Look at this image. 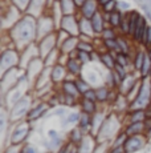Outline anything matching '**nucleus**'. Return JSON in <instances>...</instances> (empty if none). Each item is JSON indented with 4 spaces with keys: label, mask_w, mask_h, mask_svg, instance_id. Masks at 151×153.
I'll return each mask as SVG.
<instances>
[{
    "label": "nucleus",
    "mask_w": 151,
    "mask_h": 153,
    "mask_svg": "<svg viewBox=\"0 0 151 153\" xmlns=\"http://www.w3.org/2000/svg\"><path fill=\"white\" fill-rule=\"evenodd\" d=\"M12 36L17 43H27L34 36V22L29 16L21 19L12 29Z\"/></svg>",
    "instance_id": "f257e3e1"
},
{
    "label": "nucleus",
    "mask_w": 151,
    "mask_h": 153,
    "mask_svg": "<svg viewBox=\"0 0 151 153\" xmlns=\"http://www.w3.org/2000/svg\"><path fill=\"white\" fill-rule=\"evenodd\" d=\"M149 99H150V83L149 81H143L138 96H136L134 102L131 104V108H134V109H141L142 107H144V105L149 102Z\"/></svg>",
    "instance_id": "f03ea898"
},
{
    "label": "nucleus",
    "mask_w": 151,
    "mask_h": 153,
    "mask_svg": "<svg viewBox=\"0 0 151 153\" xmlns=\"http://www.w3.org/2000/svg\"><path fill=\"white\" fill-rule=\"evenodd\" d=\"M143 145H144V139H142L141 136H131L126 139V141L123 144V148L126 153H133V152L142 149Z\"/></svg>",
    "instance_id": "7ed1b4c3"
},
{
    "label": "nucleus",
    "mask_w": 151,
    "mask_h": 153,
    "mask_svg": "<svg viewBox=\"0 0 151 153\" xmlns=\"http://www.w3.org/2000/svg\"><path fill=\"white\" fill-rule=\"evenodd\" d=\"M61 25H62V29L66 32V33H72V35H77L78 33V27H77V23H76L74 17L72 15H68L62 19L61 22Z\"/></svg>",
    "instance_id": "20e7f679"
},
{
    "label": "nucleus",
    "mask_w": 151,
    "mask_h": 153,
    "mask_svg": "<svg viewBox=\"0 0 151 153\" xmlns=\"http://www.w3.org/2000/svg\"><path fill=\"white\" fill-rule=\"evenodd\" d=\"M25 124H27V123H23V125H19L16 128V131L13 132V136H12L13 145H17V144L21 143V141L25 139V136H27V133H28V126Z\"/></svg>",
    "instance_id": "39448f33"
},
{
    "label": "nucleus",
    "mask_w": 151,
    "mask_h": 153,
    "mask_svg": "<svg viewBox=\"0 0 151 153\" xmlns=\"http://www.w3.org/2000/svg\"><path fill=\"white\" fill-rule=\"evenodd\" d=\"M146 128L143 123H131V124L127 125V128L125 129V134L127 137H131V136H138V134L142 133V131Z\"/></svg>",
    "instance_id": "423d86ee"
},
{
    "label": "nucleus",
    "mask_w": 151,
    "mask_h": 153,
    "mask_svg": "<svg viewBox=\"0 0 151 153\" xmlns=\"http://www.w3.org/2000/svg\"><path fill=\"white\" fill-rule=\"evenodd\" d=\"M16 60H17V57H16V53L13 51L4 52V53L1 55V69L4 71L5 68L11 67L12 64L16 63Z\"/></svg>",
    "instance_id": "0eeeda50"
},
{
    "label": "nucleus",
    "mask_w": 151,
    "mask_h": 153,
    "mask_svg": "<svg viewBox=\"0 0 151 153\" xmlns=\"http://www.w3.org/2000/svg\"><path fill=\"white\" fill-rule=\"evenodd\" d=\"M82 12L86 19H92L97 13V4H95L94 0H86L85 4L82 5Z\"/></svg>",
    "instance_id": "6e6552de"
},
{
    "label": "nucleus",
    "mask_w": 151,
    "mask_h": 153,
    "mask_svg": "<svg viewBox=\"0 0 151 153\" xmlns=\"http://www.w3.org/2000/svg\"><path fill=\"white\" fill-rule=\"evenodd\" d=\"M54 43H56V37L53 36V35H49L48 37H45L44 40H43L41 45H40V48H41V53L43 56H46L49 53V52L53 49L54 47Z\"/></svg>",
    "instance_id": "1a4fd4ad"
},
{
    "label": "nucleus",
    "mask_w": 151,
    "mask_h": 153,
    "mask_svg": "<svg viewBox=\"0 0 151 153\" xmlns=\"http://www.w3.org/2000/svg\"><path fill=\"white\" fill-rule=\"evenodd\" d=\"M146 23H144V19L142 16L138 17V23H136V27H135V32H134V37L135 40H139L142 42L143 40V36H144V32H146Z\"/></svg>",
    "instance_id": "9d476101"
},
{
    "label": "nucleus",
    "mask_w": 151,
    "mask_h": 153,
    "mask_svg": "<svg viewBox=\"0 0 151 153\" xmlns=\"http://www.w3.org/2000/svg\"><path fill=\"white\" fill-rule=\"evenodd\" d=\"M62 88H64V92H65V95L72 96V97H74V99L77 97L78 93H80L77 85H76V83H73V81H64Z\"/></svg>",
    "instance_id": "9b49d317"
},
{
    "label": "nucleus",
    "mask_w": 151,
    "mask_h": 153,
    "mask_svg": "<svg viewBox=\"0 0 151 153\" xmlns=\"http://www.w3.org/2000/svg\"><path fill=\"white\" fill-rule=\"evenodd\" d=\"M46 105L45 104H39L37 105V107H34L32 111H29V113H28V120H32V121H33V120H37L39 119V117H41L43 116V112H45L46 111Z\"/></svg>",
    "instance_id": "f8f14e48"
},
{
    "label": "nucleus",
    "mask_w": 151,
    "mask_h": 153,
    "mask_svg": "<svg viewBox=\"0 0 151 153\" xmlns=\"http://www.w3.org/2000/svg\"><path fill=\"white\" fill-rule=\"evenodd\" d=\"M92 28H93V31H94L95 33H101V32H103L102 17H101V15L98 12L92 17Z\"/></svg>",
    "instance_id": "ddd939ff"
},
{
    "label": "nucleus",
    "mask_w": 151,
    "mask_h": 153,
    "mask_svg": "<svg viewBox=\"0 0 151 153\" xmlns=\"http://www.w3.org/2000/svg\"><path fill=\"white\" fill-rule=\"evenodd\" d=\"M61 8L66 16L70 15L74 10V0H61Z\"/></svg>",
    "instance_id": "4468645a"
},
{
    "label": "nucleus",
    "mask_w": 151,
    "mask_h": 153,
    "mask_svg": "<svg viewBox=\"0 0 151 153\" xmlns=\"http://www.w3.org/2000/svg\"><path fill=\"white\" fill-rule=\"evenodd\" d=\"M81 105H82V109L85 111V113L92 114L95 112V102L94 101H90V100H88V99H84L82 102H81Z\"/></svg>",
    "instance_id": "2eb2a0df"
},
{
    "label": "nucleus",
    "mask_w": 151,
    "mask_h": 153,
    "mask_svg": "<svg viewBox=\"0 0 151 153\" xmlns=\"http://www.w3.org/2000/svg\"><path fill=\"white\" fill-rule=\"evenodd\" d=\"M64 75H65V72H64V68L61 65H57L54 67L53 69H52V80L53 81H59L61 79H64Z\"/></svg>",
    "instance_id": "dca6fc26"
},
{
    "label": "nucleus",
    "mask_w": 151,
    "mask_h": 153,
    "mask_svg": "<svg viewBox=\"0 0 151 153\" xmlns=\"http://www.w3.org/2000/svg\"><path fill=\"white\" fill-rule=\"evenodd\" d=\"M146 119V112H143L142 109L134 111L131 113V123H142Z\"/></svg>",
    "instance_id": "f3484780"
},
{
    "label": "nucleus",
    "mask_w": 151,
    "mask_h": 153,
    "mask_svg": "<svg viewBox=\"0 0 151 153\" xmlns=\"http://www.w3.org/2000/svg\"><path fill=\"white\" fill-rule=\"evenodd\" d=\"M122 19H123V17H121V13L118 12V11H114V12H111V13H110V17H109L111 25H114V27H117V25H121Z\"/></svg>",
    "instance_id": "a211bd4d"
},
{
    "label": "nucleus",
    "mask_w": 151,
    "mask_h": 153,
    "mask_svg": "<svg viewBox=\"0 0 151 153\" xmlns=\"http://www.w3.org/2000/svg\"><path fill=\"white\" fill-rule=\"evenodd\" d=\"M80 128L81 129H86L89 125L92 124V121H90V114H88V113H82L81 114V117H80Z\"/></svg>",
    "instance_id": "6ab92c4d"
},
{
    "label": "nucleus",
    "mask_w": 151,
    "mask_h": 153,
    "mask_svg": "<svg viewBox=\"0 0 151 153\" xmlns=\"http://www.w3.org/2000/svg\"><path fill=\"white\" fill-rule=\"evenodd\" d=\"M70 139H72V143L80 144L81 141L84 140V136L81 134L80 129H73V131H72V133H70Z\"/></svg>",
    "instance_id": "aec40b11"
},
{
    "label": "nucleus",
    "mask_w": 151,
    "mask_h": 153,
    "mask_svg": "<svg viewBox=\"0 0 151 153\" xmlns=\"http://www.w3.org/2000/svg\"><path fill=\"white\" fill-rule=\"evenodd\" d=\"M68 69L72 73H74V75H78L81 71V67L76 60H69L68 61Z\"/></svg>",
    "instance_id": "412c9836"
},
{
    "label": "nucleus",
    "mask_w": 151,
    "mask_h": 153,
    "mask_svg": "<svg viewBox=\"0 0 151 153\" xmlns=\"http://www.w3.org/2000/svg\"><path fill=\"white\" fill-rule=\"evenodd\" d=\"M74 45H76V39H68V40H65L64 44H62V51L70 52L72 49H74Z\"/></svg>",
    "instance_id": "4be33fe9"
},
{
    "label": "nucleus",
    "mask_w": 151,
    "mask_h": 153,
    "mask_svg": "<svg viewBox=\"0 0 151 153\" xmlns=\"http://www.w3.org/2000/svg\"><path fill=\"white\" fill-rule=\"evenodd\" d=\"M95 93H97V101H105L109 95V91L106 88H100L98 91H95Z\"/></svg>",
    "instance_id": "5701e85b"
},
{
    "label": "nucleus",
    "mask_w": 151,
    "mask_h": 153,
    "mask_svg": "<svg viewBox=\"0 0 151 153\" xmlns=\"http://www.w3.org/2000/svg\"><path fill=\"white\" fill-rule=\"evenodd\" d=\"M144 56L142 52H139L138 55H136V57H135V68L136 69H142V67H143V64H144Z\"/></svg>",
    "instance_id": "b1692460"
},
{
    "label": "nucleus",
    "mask_w": 151,
    "mask_h": 153,
    "mask_svg": "<svg viewBox=\"0 0 151 153\" xmlns=\"http://www.w3.org/2000/svg\"><path fill=\"white\" fill-rule=\"evenodd\" d=\"M101 59H102V61L106 64L107 67H109V68H113V67H115L114 60H113V57L109 53H103L102 56H101Z\"/></svg>",
    "instance_id": "393cba45"
},
{
    "label": "nucleus",
    "mask_w": 151,
    "mask_h": 153,
    "mask_svg": "<svg viewBox=\"0 0 151 153\" xmlns=\"http://www.w3.org/2000/svg\"><path fill=\"white\" fill-rule=\"evenodd\" d=\"M20 104H21V100H20V101H19V102H17V104L15 105L16 108H13V114H12L13 117H19V113H17V108L20 107ZM27 107H28V100H25V101H24V100H23V107L20 108V111L25 112V109H27Z\"/></svg>",
    "instance_id": "a878e982"
},
{
    "label": "nucleus",
    "mask_w": 151,
    "mask_h": 153,
    "mask_svg": "<svg viewBox=\"0 0 151 153\" xmlns=\"http://www.w3.org/2000/svg\"><path fill=\"white\" fill-rule=\"evenodd\" d=\"M121 27H122V32L127 33L130 31V17H123L122 19V23H121Z\"/></svg>",
    "instance_id": "bb28decb"
},
{
    "label": "nucleus",
    "mask_w": 151,
    "mask_h": 153,
    "mask_svg": "<svg viewBox=\"0 0 151 153\" xmlns=\"http://www.w3.org/2000/svg\"><path fill=\"white\" fill-rule=\"evenodd\" d=\"M84 99H88V100H90V101H97V93H95V91H92V89H89V91H86L85 93H84Z\"/></svg>",
    "instance_id": "cd10ccee"
},
{
    "label": "nucleus",
    "mask_w": 151,
    "mask_h": 153,
    "mask_svg": "<svg viewBox=\"0 0 151 153\" xmlns=\"http://www.w3.org/2000/svg\"><path fill=\"white\" fill-rule=\"evenodd\" d=\"M147 47H151V27H147L146 32H144V36H143V40H142Z\"/></svg>",
    "instance_id": "c85d7f7f"
},
{
    "label": "nucleus",
    "mask_w": 151,
    "mask_h": 153,
    "mask_svg": "<svg viewBox=\"0 0 151 153\" xmlns=\"http://www.w3.org/2000/svg\"><path fill=\"white\" fill-rule=\"evenodd\" d=\"M76 85H77V88H78V91H80V93H82V95L86 92V91H89L88 84L84 83L82 80H77V81H76Z\"/></svg>",
    "instance_id": "c756f323"
},
{
    "label": "nucleus",
    "mask_w": 151,
    "mask_h": 153,
    "mask_svg": "<svg viewBox=\"0 0 151 153\" xmlns=\"http://www.w3.org/2000/svg\"><path fill=\"white\" fill-rule=\"evenodd\" d=\"M117 64H119V65H122V67L127 65V64H129V60H127L126 55H123V53H119V55H118V56H117Z\"/></svg>",
    "instance_id": "7c9ffc66"
},
{
    "label": "nucleus",
    "mask_w": 151,
    "mask_h": 153,
    "mask_svg": "<svg viewBox=\"0 0 151 153\" xmlns=\"http://www.w3.org/2000/svg\"><path fill=\"white\" fill-rule=\"evenodd\" d=\"M117 42H118V45H119V48H121V52L123 55H126L127 51H129V47H127V44L125 43V40L123 39H118Z\"/></svg>",
    "instance_id": "2f4dec72"
},
{
    "label": "nucleus",
    "mask_w": 151,
    "mask_h": 153,
    "mask_svg": "<svg viewBox=\"0 0 151 153\" xmlns=\"http://www.w3.org/2000/svg\"><path fill=\"white\" fill-rule=\"evenodd\" d=\"M149 67H150V59L146 56V57H144V64H143V67H142V75H143V76H146L147 73L150 72Z\"/></svg>",
    "instance_id": "473e14b6"
},
{
    "label": "nucleus",
    "mask_w": 151,
    "mask_h": 153,
    "mask_svg": "<svg viewBox=\"0 0 151 153\" xmlns=\"http://www.w3.org/2000/svg\"><path fill=\"white\" fill-rule=\"evenodd\" d=\"M114 7H115V1L114 0H111V1L110 3H107V4H105L103 5V11H105V12H114Z\"/></svg>",
    "instance_id": "72a5a7b5"
},
{
    "label": "nucleus",
    "mask_w": 151,
    "mask_h": 153,
    "mask_svg": "<svg viewBox=\"0 0 151 153\" xmlns=\"http://www.w3.org/2000/svg\"><path fill=\"white\" fill-rule=\"evenodd\" d=\"M31 7L36 10V13L39 12V10L43 7V0H31Z\"/></svg>",
    "instance_id": "f704fd0d"
},
{
    "label": "nucleus",
    "mask_w": 151,
    "mask_h": 153,
    "mask_svg": "<svg viewBox=\"0 0 151 153\" xmlns=\"http://www.w3.org/2000/svg\"><path fill=\"white\" fill-rule=\"evenodd\" d=\"M78 49H80V51H82V52H88V53H89V52H90L93 48H92V45H90V44L80 43V44H78Z\"/></svg>",
    "instance_id": "c9c22d12"
},
{
    "label": "nucleus",
    "mask_w": 151,
    "mask_h": 153,
    "mask_svg": "<svg viewBox=\"0 0 151 153\" xmlns=\"http://www.w3.org/2000/svg\"><path fill=\"white\" fill-rule=\"evenodd\" d=\"M115 69H117V73H118V76L123 80L125 77H126V72H125V68L122 65H119V64H115Z\"/></svg>",
    "instance_id": "e433bc0d"
},
{
    "label": "nucleus",
    "mask_w": 151,
    "mask_h": 153,
    "mask_svg": "<svg viewBox=\"0 0 151 153\" xmlns=\"http://www.w3.org/2000/svg\"><path fill=\"white\" fill-rule=\"evenodd\" d=\"M78 57H80V60L82 61V63H86V61L90 60V56H89L88 52H82V51H80V53H78Z\"/></svg>",
    "instance_id": "4c0bfd02"
},
{
    "label": "nucleus",
    "mask_w": 151,
    "mask_h": 153,
    "mask_svg": "<svg viewBox=\"0 0 151 153\" xmlns=\"http://www.w3.org/2000/svg\"><path fill=\"white\" fill-rule=\"evenodd\" d=\"M103 39H105V40L115 39V37H114V32H113L111 29H106V31H103Z\"/></svg>",
    "instance_id": "58836bf2"
},
{
    "label": "nucleus",
    "mask_w": 151,
    "mask_h": 153,
    "mask_svg": "<svg viewBox=\"0 0 151 153\" xmlns=\"http://www.w3.org/2000/svg\"><path fill=\"white\" fill-rule=\"evenodd\" d=\"M23 149L25 151V153H36V149L32 145H25V146H23Z\"/></svg>",
    "instance_id": "ea45409f"
},
{
    "label": "nucleus",
    "mask_w": 151,
    "mask_h": 153,
    "mask_svg": "<svg viewBox=\"0 0 151 153\" xmlns=\"http://www.w3.org/2000/svg\"><path fill=\"white\" fill-rule=\"evenodd\" d=\"M110 153H126V152H125V148H123V145H122V146H115V148H113V151Z\"/></svg>",
    "instance_id": "a19ab883"
},
{
    "label": "nucleus",
    "mask_w": 151,
    "mask_h": 153,
    "mask_svg": "<svg viewBox=\"0 0 151 153\" xmlns=\"http://www.w3.org/2000/svg\"><path fill=\"white\" fill-rule=\"evenodd\" d=\"M15 3L17 5H19L20 8H24L25 5H27V3H28V0H15Z\"/></svg>",
    "instance_id": "79ce46f5"
},
{
    "label": "nucleus",
    "mask_w": 151,
    "mask_h": 153,
    "mask_svg": "<svg viewBox=\"0 0 151 153\" xmlns=\"http://www.w3.org/2000/svg\"><path fill=\"white\" fill-rule=\"evenodd\" d=\"M85 1L86 0H74V4L78 5V7H82V5L85 4Z\"/></svg>",
    "instance_id": "37998d69"
},
{
    "label": "nucleus",
    "mask_w": 151,
    "mask_h": 153,
    "mask_svg": "<svg viewBox=\"0 0 151 153\" xmlns=\"http://www.w3.org/2000/svg\"><path fill=\"white\" fill-rule=\"evenodd\" d=\"M146 119H149V120H151V109L146 112Z\"/></svg>",
    "instance_id": "c03bdc74"
},
{
    "label": "nucleus",
    "mask_w": 151,
    "mask_h": 153,
    "mask_svg": "<svg viewBox=\"0 0 151 153\" xmlns=\"http://www.w3.org/2000/svg\"><path fill=\"white\" fill-rule=\"evenodd\" d=\"M110 1H111V0H100V3L101 4H103V5L107 4V3H110Z\"/></svg>",
    "instance_id": "a18cd8bd"
},
{
    "label": "nucleus",
    "mask_w": 151,
    "mask_h": 153,
    "mask_svg": "<svg viewBox=\"0 0 151 153\" xmlns=\"http://www.w3.org/2000/svg\"><path fill=\"white\" fill-rule=\"evenodd\" d=\"M150 75H151V71H150Z\"/></svg>",
    "instance_id": "49530a36"
}]
</instances>
